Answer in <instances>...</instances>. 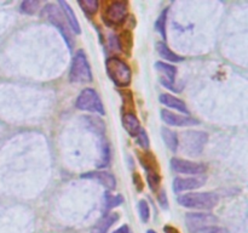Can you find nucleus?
I'll return each mask as SVG.
<instances>
[{
    "label": "nucleus",
    "instance_id": "obj_7",
    "mask_svg": "<svg viewBox=\"0 0 248 233\" xmlns=\"http://www.w3.org/2000/svg\"><path fill=\"white\" fill-rule=\"evenodd\" d=\"M103 21L108 26H119L125 22L127 17V2L113 1L106 7L103 12Z\"/></svg>",
    "mask_w": 248,
    "mask_h": 233
},
{
    "label": "nucleus",
    "instance_id": "obj_31",
    "mask_svg": "<svg viewBox=\"0 0 248 233\" xmlns=\"http://www.w3.org/2000/svg\"><path fill=\"white\" fill-rule=\"evenodd\" d=\"M113 233H130V228H128V226L124 225L121 226V227H119L118 230L114 231Z\"/></svg>",
    "mask_w": 248,
    "mask_h": 233
},
{
    "label": "nucleus",
    "instance_id": "obj_22",
    "mask_svg": "<svg viewBox=\"0 0 248 233\" xmlns=\"http://www.w3.org/2000/svg\"><path fill=\"white\" fill-rule=\"evenodd\" d=\"M104 201H106V208L111 209L120 205V204L124 201V198L121 196H119V194L118 196H114V194L107 192V193L104 194Z\"/></svg>",
    "mask_w": 248,
    "mask_h": 233
},
{
    "label": "nucleus",
    "instance_id": "obj_17",
    "mask_svg": "<svg viewBox=\"0 0 248 233\" xmlns=\"http://www.w3.org/2000/svg\"><path fill=\"white\" fill-rule=\"evenodd\" d=\"M119 220V215L115 213H108L96 223L93 227V233H107L109 228Z\"/></svg>",
    "mask_w": 248,
    "mask_h": 233
},
{
    "label": "nucleus",
    "instance_id": "obj_29",
    "mask_svg": "<svg viewBox=\"0 0 248 233\" xmlns=\"http://www.w3.org/2000/svg\"><path fill=\"white\" fill-rule=\"evenodd\" d=\"M109 48L111 50H119L120 49V43H119V38L116 35L109 36Z\"/></svg>",
    "mask_w": 248,
    "mask_h": 233
},
{
    "label": "nucleus",
    "instance_id": "obj_19",
    "mask_svg": "<svg viewBox=\"0 0 248 233\" xmlns=\"http://www.w3.org/2000/svg\"><path fill=\"white\" fill-rule=\"evenodd\" d=\"M161 135L167 147L171 150H173V152H176V150H178L179 146V138L178 136H177V133H174L173 130H171V129L164 126V128L161 129Z\"/></svg>",
    "mask_w": 248,
    "mask_h": 233
},
{
    "label": "nucleus",
    "instance_id": "obj_25",
    "mask_svg": "<svg viewBox=\"0 0 248 233\" xmlns=\"http://www.w3.org/2000/svg\"><path fill=\"white\" fill-rule=\"evenodd\" d=\"M109 160H110V150H109L108 143H103L102 145V153H101V160L98 162L97 166L104 167L108 165Z\"/></svg>",
    "mask_w": 248,
    "mask_h": 233
},
{
    "label": "nucleus",
    "instance_id": "obj_16",
    "mask_svg": "<svg viewBox=\"0 0 248 233\" xmlns=\"http://www.w3.org/2000/svg\"><path fill=\"white\" fill-rule=\"evenodd\" d=\"M58 5L61 6V11L62 14H64L65 19H67L68 24L70 26V28L73 29L75 34H80V26H79V22H78L77 16H75L74 11L72 10V7L69 6L67 1H60Z\"/></svg>",
    "mask_w": 248,
    "mask_h": 233
},
{
    "label": "nucleus",
    "instance_id": "obj_33",
    "mask_svg": "<svg viewBox=\"0 0 248 233\" xmlns=\"http://www.w3.org/2000/svg\"><path fill=\"white\" fill-rule=\"evenodd\" d=\"M148 233H156V232H155V231H153V230H149V231H148Z\"/></svg>",
    "mask_w": 248,
    "mask_h": 233
},
{
    "label": "nucleus",
    "instance_id": "obj_20",
    "mask_svg": "<svg viewBox=\"0 0 248 233\" xmlns=\"http://www.w3.org/2000/svg\"><path fill=\"white\" fill-rule=\"evenodd\" d=\"M167 12H169V7L164 9V11L161 12V15L157 18L156 23H155V28L159 32L160 35L162 36V39H166V21H167Z\"/></svg>",
    "mask_w": 248,
    "mask_h": 233
},
{
    "label": "nucleus",
    "instance_id": "obj_5",
    "mask_svg": "<svg viewBox=\"0 0 248 233\" xmlns=\"http://www.w3.org/2000/svg\"><path fill=\"white\" fill-rule=\"evenodd\" d=\"M43 16L47 18V21L50 23H52L56 28L60 31V33L62 34V36L64 38L65 43L68 44L69 48L73 46V40L72 36H70L69 31H68V27L65 24V19L63 17L62 11H61L60 7L56 6L55 4H47L43 9Z\"/></svg>",
    "mask_w": 248,
    "mask_h": 233
},
{
    "label": "nucleus",
    "instance_id": "obj_32",
    "mask_svg": "<svg viewBox=\"0 0 248 233\" xmlns=\"http://www.w3.org/2000/svg\"><path fill=\"white\" fill-rule=\"evenodd\" d=\"M165 232L166 233H178V231L173 227H165Z\"/></svg>",
    "mask_w": 248,
    "mask_h": 233
},
{
    "label": "nucleus",
    "instance_id": "obj_21",
    "mask_svg": "<svg viewBox=\"0 0 248 233\" xmlns=\"http://www.w3.org/2000/svg\"><path fill=\"white\" fill-rule=\"evenodd\" d=\"M79 5L87 15H93L98 10L99 2L97 0H81L79 1Z\"/></svg>",
    "mask_w": 248,
    "mask_h": 233
},
{
    "label": "nucleus",
    "instance_id": "obj_28",
    "mask_svg": "<svg viewBox=\"0 0 248 233\" xmlns=\"http://www.w3.org/2000/svg\"><path fill=\"white\" fill-rule=\"evenodd\" d=\"M198 233H228V231L223 227H218V226H208V227L199 231Z\"/></svg>",
    "mask_w": 248,
    "mask_h": 233
},
{
    "label": "nucleus",
    "instance_id": "obj_23",
    "mask_svg": "<svg viewBox=\"0 0 248 233\" xmlns=\"http://www.w3.org/2000/svg\"><path fill=\"white\" fill-rule=\"evenodd\" d=\"M40 2L35 1V0H26L21 4V11L27 15H34L39 9Z\"/></svg>",
    "mask_w": 248,
    "mask_h": 233
},
{
    "label": "nucleus",
    "instance_id": "obj_10",
    "mask_svg": "<svg viewBox=\"0 0 248 233\" xmlns=\"http://www.w3.org/2000/svg\"><path fill=\"white\" fill-rule=\"evenodd\" d=\"M155 68H156L157 72H160L162 74V78L160 79L161 84L164 85L167 89H171L173 91L178 92V90L176 89V85H174V78L177 74V68L174 66L169 65V63L165 62H156L155 63Z\"/></svg>",
    "mask_w": 248,
    "mask_h": 233
},
{
    "label": "nucleus",
    "instance_id": "obj_1",
    "mask_svg": "<svg viewBox=\"0 0 248 233\" xmlns=\"http://www.w3.org/2000/svg\"><path fill=\"white\" fill-rule=\"evenodd\" d=\"M107 73L116 86L126 87L131 84L132 72L127 63L119 57H109L106 62Z\"/></svg>",
    "mask_w": 248,
    "mask_h": 233
},
{
    "label": "nucleus",
    "instance_id": "obj_6",
    "mask_svg": "<svg viewBox=\"0 0 248 233\" xmlns=\"http://www.w3.org/2000/svg\"><path fill=\"white\" fill-rule=\"evenodd\" d=\"M75 107L81 111L104 114V107L98 94L93 89H84L78 96Z\"/></svg>",
    "mask_w": 248,
    "mask_h": 233
},
{
    "label": "nucleus",
    "instance_id": "obj_27",
    "mask_svg": "<svg viewBox=\"0 0 248 233\" xmlns=\"http://www.w3.org/2000/svg\"><path fill=\"white\" fill-rule=\"evenodd\" d=\"M137 143L142 148H145V150H147V148L149 147V138H148L147 133H145L144 130L140 131V135L137 136Z\"/></svg>",
    "mask_w": 248,
    "mask_h": 233
},
{
    "label": "nucleus",
    "instance_id": "obj_3",
    "mask_svg": "<svg viewBox=\"0 0 248 233\" xmlns=\"http://www.w3.org/2000/svg\"><path fill=\"white\" fill-rule=\"evenodd\" d=\"M207 141L208 135L205 131H186L181 137L182 150H183V152L186 153V154L196 157V155H199L202 152Z\"/></svg>",
    "mask_w": 248,
    "mask_h": 233
},
{
    "label": "nucleus",
    "instance_id": "obj_8",
    "mask_svg": "<svg viewBox=\"0 0 248 233\" xmlns=\"http://www.w3.org/2000/svg\"><path fill=\"white\" fill-rule=\"evenodd\" d=\"M217 221L218 218L213 214L189 213L186 215V227L191 233H198L200 230L212 226V223H216Z\"/></svg>",
    "mask_w": 248,
    "mask_h": 233
},
{
    "label": "nucleus",
    "instance_id": "obj_18",
    "mask_svg": "<svg viewBox=\"0 0 248 233\" xmlns=\"http://www.w3.org/2000/svg\"><path fill=\"white\" fill-rule=\"evenodd\" d=\"M156 50L157 52H159V55L161 56V58L170 61V62H181V61H183V57H181V56H178L177 53H174L164 41L156 43Z\"/></svg>",
    "mask_w": 248,
    "mask_h": 233
},
{
    "label": "nucleus",
    "instance_id": "obj_12",
    "mask_svg": "<svg viewBox=\"0 0 248 233\" xmlns=\"http://www.w3.org/2000/svg\"><path fill=\"white\" fill-rule=\"evenodd\" d=\"M206 182V176L200 175L198 177H188V179H181L177 177L173 182V189L176 193H181L184 191H191L196 189L199 187L203 186Z\"/></svg>",
    "mask_w": 248,
    "mask_h": 233
},
{
    "label": "nucleus",
    "instance_id": "obj_30",
    "mask_svg": "<svg viewBox=\"0 0 248 233\" xmlns=\"http://www.w3.org/2000/svg\"><path fill=\"white\" fill-rule=\"evenodd\" d=\"M159 203H160V206H162L164 209H167V204H169V201H167V197H166V193H165V191H162L161 193H160Z\"/></svg>",
    "mask_w": 248,
    "mask_h": 233
},
{
    "label": "nucleus",
    "instance_id": "obj_14",
    "mask_svg": "<svg viewBox=\"0 0 248 233\" xmlns=\"http://www.w3.org/2000/svg\"><path fill=\"white\" fill-rule=\"evenodd\" d=\"M123 125L125 130L127 131L128 135L132 137H137L140 131L143 130L140 126V120L133 113H125L123 116Z\"/></svg>",
    "mask_w": 248,
    "mask_h": 233
},
{
    "label": "nucleus",
    "instance_id": "obj_2",
    "mask_svg": "<svg viewBox=\"0 0 248 233\" xmlns=\"http://www.w3.org/2000/svg\"><path fill=\"white\" fill-rule=\"evenodd\" d=\"M219 197L211 192H202V193H188L178 197V203L184 208L190 209H202V210H211L218 204Z\"/></svg>",
    "mask_w": 248,
    "mask_h": 233
},
{
    "label": "nucleus",
    "instance_id": "obj_13",
    "mask_svg": "<svg viewBox=\"0 0 248 233\" xmlns=\"http://www.w3.org/2000/svg\"><path fill=\"white\" fill-rule=\"evenodd\" d=\"M82 179H89V180H94V181L99 182L101 184H103L104 187L109 189H114L116 186V180L115 177L111 174L106 171H94V172H86V174L82 175Z\"/></svg>",
    "mask_w": 248,
    "mask_h": 233
},
{
    "label": "nucleus",
    "instance_id": "obj_11",
    "mask_svg": "<svg viewBox=\"0 0 248 233\" xmlns=\"http://www.w3.org/2000/svg\"><path fill=\"white\" fill-rule=\"evenodd\" d=\"M161 119L171 126H191L199 124L198 119H194L193 116H181V114H176L169 109H162Z\"/></svg>",
    "mask_w": 248,
    "mask_h": 233
},
{
    "label": "nucleus",
    "instance_id": "obj_15",
    "mask_svg": "<svg viewBox=\"0 0 248 233\" xmlns=\"http://www.w3.org/2000/svg\"><path fill=\"white\" fill-rule=\"evenodd\" d=\"M160 102L162 104H165L166 107H170L172 109H176V111L181 112V113L189 114V109L186 107V104L184 103L182 100L177 99V97L172 96L171 94H161L160 95Z\"/></svg>",
    "mask_w": 248,
    "mask_h": 233
},
{
    "label": "nucleus",
    "instance_id": "obj_9",
    "mask_svg": "<svg viewBox=\"0 0 248 233\" xmlns=\"http://www.w3.org/2000/svg\"><path fill=\"white\" fill-rule=\"evenodd\" d=\"M171 166L176 172L186 175H201L207 170V166L205 164L179 159V158H173L171 160Z\"/></svg>",
    "mask_w": 248,
    "mask_h": 233
},
{
    "label": "nucleus",
    "instance_id": "obj_24",
    "mask_svg": "<svg viewBox=\"0 0 248 233\" xmlns=\"http://www.w3.org/2000/svg\"><path fill=\"white\" fill-rule=\"evenodd\" d=\"M138 211H140V220H142L144 223H147L150 217V209H149V204L147 203V200L140 201V204H138Z\"/></svg>",
    "mask_w": 248,
    "mask_h": 233
},
{
    "label": "nucleus",
    "instance_id": "obj_4",
    "mask_svg": "<svg viewBox=\"0 0 248 233\" xmlns=\"http://www.w3.org/2000/svg\"><path fill=\"white\" fill-rule=\"evenodd\" d=\"M69 78L70 82L78 83V84H84V83L92 82L91 68H90L86 55H85V52L82 50L78 51L75 53L74 58H73Z\"/></svg>",
    "mask_w": 248,
    "mask_h": 233
},
{
    "label": "nucleus",
    "instance_id": "obj_26",
    "mask_svg": "<svg viewBox=\"0 0 248 233\" xmlns=\"http://www.w3.org/2000/svg\"><path fill=\"white\" fill-rule=\"evenodd\" d=\"M148 183H149V187L152 191H157L160 186V182H161V177L157 172H148Z\"/></svg>",
    "mask_w": 248,
    "mask_h": 233
}]
</instances>
